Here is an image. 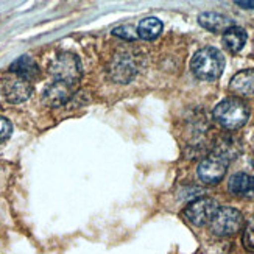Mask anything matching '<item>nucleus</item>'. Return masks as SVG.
<instances>
[{
  "instance_id": "1",
  "label": "nucleus",
  "mask_w": 254,
  "mask_h": 254,
  "mask_svg": "<svg viewBox=\"0 0 254 254\" xmlns=\"http://www.w3.org/2000/svg\"><path fill=\"white\" fill-rule=\"evenodd\" d=\"M190 69L196 78L204 81H214L220 78L225 69V57L218 49L204 47L195 53L192 58Z\"/></svg>"
},
{
  "instance_id": "2",
  "label": "nucleus",
  "mask_w": 254,
  "mask_h": 254,
  "mask_svg": "<svg viewBox=\"0 0 254 254\" xmlns=\"http://www.w3.org/2000/svg\"><path fill=\"white\" fill-rule=\"evenodd\" d=\"M214 119L226 129H239L250 119V108L239 98H226L214 109Z\"/></svg>"
},
{
  "instance_id": "3",
  "label": "nucleus",
  "mask_w": 254,
  "mask_h": 254,
  "mask_svg": "<svg viewBox=\"0 0 254 254\" xmlns=\"http://www.w3.org/2000/svg\"><path fill=\"white\" fill-rule=\"evenodd\" d=\"M209 225L215 236H234L244 226V215L234 207H218L217 214Z\"/></svg>"
},
{
  "instance_id": "4",
  "label": "nucleus",
  "mask_w": 254,
  "mask_h": 254,
  "mask_svg": "<svg viewBox=\"0 0 254 254\" xmlns=\"http://www.w3.org/2000/svg\"><path fill=\"white\" fill-rule=\"evenodd\" d=\"M50 73L55 76V81H61L72 86L80 80L81 65L78 58L70 53H63L55 58L50 65Z\"/></svg>"
},
{
  "instance_id": "5",
  "label": "nucleus",
  "mask_w": 254,
  "mask_h": 254,
  "mask_svg": "<svg viewBox=\"0 0 254 254\" xmlns=\"http://www.w3.org/2000/svg\"><path fill=\"white\" fill-rule=\"evenodd\" d=\"M0 92L11 103L25 102L33 92V86L30 80L16 73H8L0 78Z\"/></svg>"
},
{
  "instance_id": "6",
  "label": "nucleus",
  "mask_w": 254,
  "mask_h": 254,
  "mask_svg": "<svg viewBox=\"0 0 254 254\" xmlns=\"http://www.w3.org/2000/svg\"><path fill=\"white\" fill-rule=\"evenodd\" d=\"M218 211V203L214 198H198L184 209V217L189 223L195 226H204L211 223V220Z\"/></svg>"
},
{
  "instance_id": "7",
  "label": "nucleus",
  "mask_w": 254,
  "mask_h": 254,
  "mask_svg": "<svg viewBox=\"0 0 254 254\" xmlns=\"http://www.w3.org/2000/svg\"><path fill=\"white\" fill-rule=\"evenodd\" d=\"M229 161L222 158L220 154H211L206 159H203L198 165V178L206 184H217L218 181L223 180V176L226 173Z\"/></svg>"
},
{
  "instance_id": "8",
  "label": "nucleus",
  "mask_w": 254,
  "mask_h": 254,
  "mask_svg": "<svg viewBox=\"0 0 254 254\" xmlns=\"http://www.w3.org/2000/svg\"><path fill=\"white\" fill-rule=\"evenodd\" d=\"M228 189L236 196H242V198L254 196V178L247 173H236L231 176Z\"/></svg>"
},
{
  "instance_id": "9",
  "label": "nucleus",
  "mask_w": 254,
  "mask_h": 254,
  "mask_svg": "<svg viewBox=\"0 0 254 254\" xmlns=\"http://www.w3.org/2000/svg\"><path fill=\"white\" fill-rule=\"evenodd\" d=\"M231 91L237 95H254V69H245L236 73L231 80Z\"/></svg>"
},
{
  "instance_id": "10",
  "label": "nucleus",
  "mask_w": 254,
  "mask_h": 254,
  "mask_svg": "<svg viewBox=\"0 0 254 254\" xmlns=\"http://www.w3.org/2000/svg\"><path fill=\"white\" fill-rule=\"evenodd\" d=\"M198 22H200V25L203 28H206L209 31H214V33H220V31L225 33L228 28L234 27V22L229 17L220 14V13H212V11L198 16Z\"/></svg>"
},
{
  "instance_id": "11",
  "label": "nucleus",
  "mask_w": 254,
  "mask_h": 254,
  "mask_svg": "<svg viewBox=\"0 0 254 254\" xmlns=\"http://www.w3.org/2000/svg\"><path fill=\"white\" fill-rule=\"evenodd\" d=\"M69 97H70V86L61 81L52 83L50 86H47V89L44 91V102L50 106H60L65 103Z\"/></svg>"
},
{
  "instance_id": "12",
  "label": "nucleus",
  "mask_w": 254,
  "mask_h": 254,
  "mask_svg": "<svg viewBox=\"0 0 254 254\" xmlns=\"http://www.w3.org/2000/svg\"><path fill=\"white\" fill-rule=\"evenodd\" d=\"M245 42H247V31L242 27L234 25L223 33V44L229 52H233V53L240 52L244 49Z\"/></svg>"
},
{
  "instance_id": "13",
  "label": "nucleus",
  "mask_w": 254,
  "mask_h": 254,
  "mask_svg": "<svg viewBox=\"0 0 254 254\" xmlns=\"http://www.w3.org/2000/svg\"><path fill=\"white\" fill-rule=\"evenodd\" d=\"M9 72L24 76L27 80H31V78H35V76H38L39 69L35 61H33L30 57H27V55H24V57H20L19 60H16L13 64H11Z\"/></svg>"
},
{
  "instance_id": "14",
  "label": "nucleus",
  "mask_w": 254,
  "mask_h": 254,
  "mask_svg": "<svg viewBox=\"0 0 254 254\" xmlns=\"http://www.w3.org/2000/svg\"><path fill=\"white\" fill-rule=\"evenodd\" d=\"M162 31V22L158 17H147L140 20V24L137 27V36L142 39L151 41L154 38H158Z\"/></svg>"
},
{
  "instance_id": "15",
  "label": "nucleus",
  "mask_w": 254,
  "mask_h": 254,
  "mask_svg": "<svg viewBox=\"0 0 254 254\" xmlns=\"http://www.w3.org/2000/svg\"><path fill=\"white\" fill-rule=\"evenodd\" d=\"M244 247L248 251H254V220L248 222L244 231Z\"/></svg>"
},
{
  "instance_id": "16",
  "label": "nucleus",
  "mask_w": 254,
  "mask_h": 254,
  "mask_svg": "<svg viewBox=\"0 0 254 254\" xmlns=\"http://www.w3.org/2000/svg\"><path fill=\"white\" fill-rule=\"evenodd\" d=\"M114 35L117 36H122L125 39H134L137 36V31L134 30V27H131V25H122V27H119L114 30Z\"/></svg>"
},
{
  "instance_id": "17",
  "label": "nucleus",
  "mask_w": 254,
  "mask_h": 254,
  "mask_svg": "<svg viewBox=\"0 0 254 254\" xmlns=\"http://www.w3.org/2000/svg\"><path fill=\"white\" fill-rule=\"evenodd\" d=\"M11 131H13V127H11L9 120L0 116V143L5 142L11 136Z\"/></svg>"
},
{
  "instance_id": "18",
  "label": "nucleus",
  "mask_w": 254,
  "mask_h": 254,
  "mask_svg": "<svg viewBox=\"0 0 254 254\" xmlns=\"http://www.w3.org/2000/svg\"><path fill=\"white\" fill-rule=\"evenodd\" d=\"M236 5H239V6H242V8H247V9H253L254 8V2H236Z\"/></svg>"
},
{
  "instance_id": "19",
  "label": "nucleus",
  "mask_w": 254,
  "mask_h": 254,
  "mask_svg": "<svg viewBox=\"0 0 254 254\" xmlns=\"http://www.w3.org/2000/svg\"><path fill=\"white\" fill-rule=\"evenodd\" d=\"M253 150H254V145H253Z\"/></svg>"
}]
</instances>
